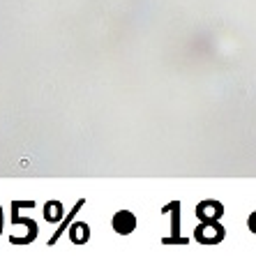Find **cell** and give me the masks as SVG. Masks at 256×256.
Instances as JSON below:
<instances>
[{
	"label": "cell",
	"instance_id": "obj_1",
	"mask_svg": "<svg viewBox=\"0 0 256 256\" xmlns=\"http://www.w3.org/2000/svg\"><path fill=\"white\" fill-rule=\"evenodd\" d=\"M194 238H196L201 245H217V242L224 240V228H221L215 219H208L194 231Z\"/></svg>",
	"mask_w": 256,
	"mask_h": 256
},
{
	"label": "cell",
	"instance_id": "obj_2",
	"mask_svg": "<svg viewBox=\"0 0 256 256\" xmlns=\"http://www.w3.org/2000/svg\"><path fill=\"white\" fill-rule=\"evenodd\" d=\"M136 215L129 213V210H118V213L113 215V231L120 235H129L132 231L136 228Z\"/></svg>",
	"mask_w": 256,
	"mask_h": 256
},
{
	"label": "cell",
	"instance_id": "obj_3",
	"mask_svg": "<svg viewBox=\"0 0 256 256\" xmlns=\"http://www.w3.org/2000/svg\"><path fill=\"white\" fill-rule=\"evenodd\" d=\"M166 210L173 213V221H171V231H173V235H171V238H164V245H173V242H178V245H187L185 238H178V231H180V219H178L180 203H178V201H173V203H169V206L164 208V213H166Z\"/></svg>",
	"mask_w": 256,
	"mask_h": 256
},
{
	"label": "cell",
	"instance_id": "obj_4",
	"mask_svg": "<svg viewBox=\"0 0 256 256\" xmlns=\"http://www.w3.org/2000/svg\"><path fill=\"white\" fill-rule=\"evenodd\" d=\"M221 213H224V208H221V203H217V201H201L199 208H196V217L203 221L217 219V217H221Z\"/></svg>",
	"mask_w": 256,
	"mask_h": 256
},
{
	"label": "cell",
	"instance_id": "obj_5",
	"mask_svg": "<svg viewBox=\"0 0 256 256\" xmlns=\"http://www.w3.org/2000/svg\"><path fill=\"white\" fill-rule=\"evenodd\" d=\"M70 238L76 242V245H83V242L90 238V228H88V224H83V221L74 224V226H72V231H70Z\"/></svg>",
	"mask_w": 256,
	"mask_h": 256
},
{
	"label": "cell",
	"instance_id": "obj_6",
	"mask_svg": "<svg viewBox=\"0 0 256 256\" xmlns=\"http://www.w3.org/2000/svg\"><path fill=\"white\" fill-rule=\"evenodd\" d=\"M60 215H63L60 201H51V203H46V208H44V217H46V219L56 221V219H60Z\"/></svg>",
	"mask_w": 256,
	"mask_h": 256
},
{
	"label": "cell",
	"instance_id": "obj_7",
	"mask_svg": "<svg viewBox=\"0 0 256 256\" xmlns=\"http://www.w3.org/2000/svg\"><path fill=\"white\" fill-rule=\"evenodd\" d=\"M81 206H83V201H78V203H76V208H72V213L67 215V219L63 221V226H60V228H58V231H56V233H53V238H51V240H49V245H56V242H58V238L63 235V231H65V228H67V224H70V221H72V217H74V215L78 213V208H81Z\"/></svg>",
	"mask_w": 256,
	"mask_h": 256
},
{
	"label": "cell",
	"instance_id": "obj_8",
	"mask_svg": "<svg viewBox=\"0 0 256 256\" xmlns=\"http://www.w3.org/2000/svg\"><path fill=\"white\" fill-rule=\"evenodd\" d=\"M247 226H249V231H252V233H256V210H254V213H252V215H249Z\"/></svg>",
	"mask_w": 256,
	"mask_h": 256
}]
</instances>
